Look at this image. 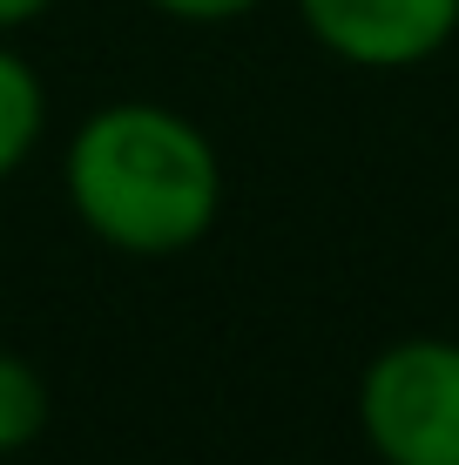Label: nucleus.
<instances>
[{"mask_svg": "<svg viewBox=\"0 0 459 465\" xmlns=\"http://www.w3.org/2000/svg\"><path fill=\"white\" fill-rule=\"evenodd\" d=\"M75 223L115 256H183L224 223L230 175L210 128L169 102H102L61 155Z\"/></svg>", "mask_w": 459, "mask_h": 465, "instance_id": "obj_1", "label": "nucleus"}, {"mask_svg": "<svg viewBox=\"0 0 459 465\" xmlns=\"http://www.w3.org/2000/svg\"><path fill=\"white\" fill-rule=\"evenodd\" d=\"M352 411L378 465H459V338L413 331L372 351Z\"/></svg>", "mask_w": 459, "mask_h": 465, "instance_id": "obj_2", "label": "nucleus"}, {"mask_svg": "<svg viewBox=\"0 0 459 465\" xmlns=\"http://www.w3.org/2000/svg\"><path fill=\"white\" fill-rule=\"evenodd\" d=\"M304 35L358 74H405L459 41V0H291Z\"/></svg>", "mask_w": 459, "mask_h": 465, "instance_id": "obj_3", "label": "nucleus"}, {"mask_svg": "<svg viewBox=\"0 0 459 465\" xmlns=\"http://www.w3.org/2000/svg\"><path fill=\"white\" fill-rule=\"evenodd\" d=\"M41 135H47V88L35 61L14 47V35H0V183H14L27 169Z\"/></svg>", "mask_w": 459, "mask_h": 465, "instance_id": "obj_4", "label": "nucleus"}, {"mask_svg": "<svg viewBox=\"0 0 459 465\" xmlns=\"http://www.w3.org/2000/svg\"><path fill=\"white\" fill-rule=\"evenodd\" d=\"M55 425V391H47L41 364L0 344V459L35 452Z\"/></svg>", "mask_w": 459, "mask_h": 465, "instance_id": "obj_5", "label": "nucleus"}, {"mask_svg": "<svg viewBox=\"0 0 459 465\" xmlns=\"http://www.w3.org/2000/svg\"><path fill=\"white\" fill-rule=\"evenodd\" d=\"M142 7L163 14V21H183V27H230L244 14H257L264 0H142Z\"/></svg>", "mask_w": 459, "mask_h": 465, "instance_id": "obj_6", "label": "nucleus"}, {"mask_svg": "<svg viewBox=\"0 0 459 465\" xmlns=\"http://www.w3.org/2000/svg\"><path fill=\"white\" fill-rule=\"evenodd\" d=\"M61 0H0V35H21V27H35L41 14H55Z\"/></svg>", "mask_w": 459, "mask_h": 465, "instance_id": "obj_7", "label": "nucleus"}]
</instances>
